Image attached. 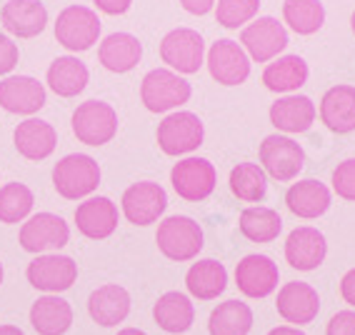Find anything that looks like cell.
<instances>
[{"label":"cell","mask_w":355,"mask_h":335,"mask_svg":"<svg viewBox=\"0 0 355 335\" xmlns=\"http://www.w3.org/2000/svg\"><path fill=\"white\" fill-rule=\"evenodd\" d=\"M205 63H208L210 78L220 85H243L250 76V58L245 48L230 38H220L210 45Z\"/></svg>","instance_id":"13"},{"label":"cell","mask_w":355,"mask_h":335,"mask_svg":"<svg viewBox=\"0 0 355 335\" xmlns=\"http://www.w3.org/2000/svg\"><path fill=\"white\" fill-rule=\"evenodd\" d=\"M153 318L158 323V328L165 330V333H185L196 323V305L191 303V298L185 293H163L158 298V303L153 305Z\"/></svg>","instance_id":"27"},{"label":"cell","mask_w":355,"mask_h":335,"mask_svg":"<svg viewBox=\"0 0 355 335\" xmlns=\"http://www.w3.org/2000/svg\"><path fill=\"white\" fill-rule=\"evenodd\" d=\"M238 228L253 243H270L275 241L283 230V218L278 210L266 208V205H250L238 218Z\"/></svg>","instance_id":"33"},{"label":"cell","mask_w":355,"mask_h":335,"mask_svg":"<svg viewBox=\"0 0 355 335\" xmlns=\"http://www.w3.org/2000/svg\"><path fill=\"white\" fill-rule=\"evenodd\" d=\"M180 6H183V10H188L191 15H205L213 10L216 0H180Z\"/></svg>","instance_id":"43"},{"label":"cell","mask_w":355,"mask_h":335,"mask_svg":"<svg viewBox=\"0 0 355 335\" xmlns=\"http://www.w3.org/2000/svg\"><path fill=\"white\" fill-rule=\"evenodd\" d=\"M241 43L248 58H253L255 63H270L288 48V31L275 18L263 15L243 28Z\"/></svg>","instance_id":"12"},{"label":"cell","mask_w":355,"mask_h":335,"mask_svg":"<svg viewBox=\"0 0 355 335\" xmlns=\"http://www.w3.org/2000/svg\"><path fill=\"white\" fill-rule=\"evenodd\" d=\"M70 126H73V133L80 143L101 148L110 143L118 133V113L110 103L93 98V101H85L76 108Z\"/></svg>","instance_id":"4"},{"label":"cell","mask_w":355,"mask_h":335,"mask_svg":"<svg viewBox=\"0 0 355 335\" xmlns=\"http://www.w3.org/2000/svg\"><path fill=\"white\" fill-rule=\"evenodd\" d=\"M260 168L266 175L275 178L278 183H288L300 175L305 168V151L288 135L273 133L260 143Z\"/></svg>","instance_id":"7"},{"label":"cell","mask_w":355,"mask_h":335,"mask_svg":"<svg viewBox=\"0 0 355 335\" xmlns=\"http://www.w3.org/2000/svg\"><path fill=\"white\" fill-rule=\"evenodd\" d=\"M278 283V263H273V258H268V255H245L235 266V285L248 298H268L270 293H275Z\"/></svg>","instance_id":"15"},{"label":"cell","mask_w":355,"mask_h":335,"mask_svg":"<svg viewBox=\"0 0 355 335\" xmlns=\"http://www.w3.org/2000/svg\"><path fill=\"white\" fill-rule=\"evenodd\" d=\"M118 335H148V333H143L140 328H123L118 330Z\"/></svg>","instance_id":"46"},{"label":"cell","mask_w":355,"mask_h":335,"mask_svg":"<svg viewBox=\"0 0 355 335\" xmlns=\"http://www.w3.org/2000/svg\"><path fill=\"white\" fill-rule=\"evenodd\" d=\"M13 143L23 158L45 160L48 155H53V151H55L58 133L48 121L28 118V121L18 123V128H15V133H13Z\"/></svg>","instance_id":"25"},{"label":"cell","mask_w":355,"mask_h":335,"mask_svg":"<svg viewBox=\"0 0 355 335\" xmlns=\"http://www.w3.org/2000/svg\"><path fill=\"white\" fill-rule=\"evenodd\" d=\"M0 285H3V263H0Z\"/></svg>","instance_id":"48"},{"label":"cell","mask_w":355,"mask_h":335,"mask_svg":"<svg viewBox=\"0 0 355 335\" xmlns=\"http://www.w3.org/2000/svg\"><path fill=\"white\" fill-rule=\"evenodd\" d=\"M70 241V228L68 223L55 213H38L31 215L23 228H20V248L28 253L45 255L53 250H60L63 246H68Z\"/></svg>","instance_id":"10"},{"label":"cell","mask_w":355,"mask_h":335,"mask_svg":"<svg viewBox=\"0 0 355 335\" xmlns=\"http://www.w3.org/2000/svg\"><path fill=\"white\" fill-rule=\"evenodd\" d=\"M28 283L35 291H43L48 295H58V293L73 288L78 280V263L70 255H58V253H45L35 255L28 263Z\"/></svg>","instance_id":"9"},{"label":"cell","mask_w":355,"mask_h":335,"mask_svg":"<svg viewBox=\"0 0 355 335\" xmlns=\"http://www.w3.org/2000/svg\"><path fill=\"white\" fill-rule=\"evenodd\" d=\"M328 255V243L325 235L318 228L311 225H300V228L291 230L286 241V260L288 266L295 270H315Z\"/></svg>","instance_id":"19"},{"label":"cell","mask_w":355,"mask_h":335,"mask_svg":"<svg viewBox=\"0 0 355 335\" xmlns=\"http://www.w3.org/2000/svg\"><path fill=\"white\" fill-rule=\"evenodd\" d=\"M308 63L300 55H283L263 70V83L273 93H295L308 83Z\"/></svg>","instance_id":"31"},{"label":"cell","mask_w":355,"mask_h":335,"mask_svg":"<svg viewBox=\"0 0 355 335\" xmlns=\"http://www.w3.org/2000/svg\"><path fill=\"white\" fill-rule=\"evenodd\" d=\"M191 83L168 68L150 70L140 83V101L150 113H171L191 101Z\"/></svg>","instance_id":"2"},{"label":"cell","mask_w":355,"mask_h":335,"mask_svg":"<svg viewBox=\"0 0 355 335\" xmlns=\"http://www.w3.org/2000/svg\"><path fill=\"white\" fill-rule=\"evenodd\" d=\"M118 205L110 198L98 196L83 200L76 208V225L78 233L90 241H105L118 228Z\"/></svg>","instance_id":"18"},{"label":"cell","mask_w":355,"mask_h":335,"mask_svg":"<svg viewBox=\"0 0 355 335\" xmlns=\"http://www.w3.org/2000/svg\"><path fill=\"white\" fill-rule=\"evenodd\" d=\"M88 313L98 325L113 328V325L125 320L128 313H130V293L118 283L101 285L98 291L90 293Z\"/></svg>","instance_id":"23"},{"label":"cell","mask_w":355,"mask_h":335,"mask_svg":"<svg viewBox=\"0 0 355 335\" xmlns=\"http://www.w3.org/2000/svg\"><path fill=\"white\" fill-rule=\"evenodd\" d=\"M350 28H353V33H355V13L350 15Z\"/></svg>","instance_id":"47"},{"label":"cell","mask_w":355,"mask_h":335,"mask_svg":"<svg viewBox=\"0 0 355 335\" xmlns=\"http://www.w3.org/2000/svg\"><path fill=\"white\" fill-rule=\"evenodd\" d=\"M286 205L293 215H298L303 221L320 218L330 208V188L320 180H298L293 183L286 193Z\"/></svg>","instance_id":"26"},{"label":"cell","mask_w":355,"mask_h":335,"mask_svg":"<svg viewBox=\"0 0 355 335\" xmlns=\"http://www.w3.org/2000/svg\"><path fill=\"white\" fill-rule=\"evenodd\" d=\"M171 183L178 196L188 203H200L213 196L218 183L216 165L205 158H183L173 165Z\"/></svg>","instance_id":"11"},{"label":"cell","mask_w":355,"mask_h":335,"mask_svg":"<svg viewBox=\"0 0 355 335\" xmlns=\"http://www.w3.org/2000/svg\"><path fill=\"white\" fill-rule=\"evenodd\" d=\"M253 328V310L243 300H225L208 318L210 335H248Z\"/></svg>","instance_id":"32"},{"label":"cell","mask_w":355,"mask_h":335,"mask_svg":"<svg viewBox=\"0 0 355 335\" xmlns=\"http://www.w3.org/2000/svg\"><path fill=\"white\" fill-rule=\"evenodd\" d=\"M268 335H305L300 328H295V325H278V328H273Z\"/></svg>","instance_id":"44"},{"label":"cell","mask_w":355,"mask_h":335,"mask_svg":"<svg viewBox=\"0 0 355 335\" xmlns=\"http://www.w3.org/2000/svg\"><path fill=\"white\" fill-rule=\"evenodd\" d=\"M31 325L38 335H63L73 325V308L60 295H43L31 308Z\"/></svg>","instance_id":"28"},{"label":"cell","mask_w":355,"mask_h":335,"mask_svg":"<svg viewBox=\"0 0 355 335\" xmlns=\"http://www.w3.org/2000/svg\"><path fill=\"white\" fill-rule=\"evenodd\" d=\"M330 183H333V190L338 193V198H343V200H355V158L338 163Z\"/></svg>","instance_id":"38"},{"label":"cell","mask_w":355,"mask_h":335,"mask_svg":"<svg viewBox=\"0 0 355 335\" xmlns=\"http://www.w3.org/2000/svg\"><path fill=\"white\" fill-rule=\"evenodd\" d=\"M320 121L338 135L355 130V85H333L320 101Z\"/></svg>","instance_id":"21"},{"label":"cell","mask_w":355,"mask_h":335,"mask_svg":"<svg viewBox=\"0 0 355 335\" xmlns=\"http://www.w3.org/2000/svg\"><path fill=\"white\" fill-rule=\"evenodd\" d=\"M185 288L198 300H216L228 288V270L213 258L198 260L185 273Z\"/></svg>","instance_id":"29"},{"label":"cell","mask_w":355,"mask_h":335,"mask_svg":"<svg viewBox=\"0 0 355 335\" xmlns=\"http://www.w3.org/2000/svg\"><path fill=\"white\" fill-rule=\"evenodd\" d=\"M18 60H20L18 45L8 38L6 33H0V76H8L18 65Z\"/></svg>","instance_id":"39"},{"label":"cell","mask_w":355,"mask_h":335,"mask_svg":"<svg viewBox=\"0 0 355 335\" xmlns=\"http://www.w3.org/2000/svg\"><path fill=\"white\" fill-rule=\"evenodd\" d=\"M160 58L178 76H193L205 63L203 35L193 28H175L160 40Z\"/></svg>","instance_id":"8"},{"label":"cell","mask_w":355,"mask_h":335,"mask_svg":"<svg viewBox=\"0 0 355 335\" xmlns=\"http://www.w3.org/2000/svg\"><path fill=\"white\" fill-rule=\"evenodd\" d=\"M101 38V18L93 8L68 6L55 18V40L70 53L90 51Z\"/></svg>","instance_id":"5"},{"label":"cell","mask_w":355,"mask_h":335,"mask_svg":"<svg viewBox=\"0 0 355 335\" xmlns=\"http://www.w3.org/2000/svg\"><path fill=\"white\" fill-rule=\"evenodd\" d=\"M53 185L65 200H80L101 185V165L85 153H70L53 168Z\"/></svg>","instance_id":"1"},{"label":"cell","mask_w":355,"mask_h":335,"mask_svg":"<svg viewBox=\"0 0 355 335\" xmlns=\"http://www.w3.org/2000/svg\"><path fill=\"white\" fill-rule=\"evenodd\" d=\"M123 215L133 225H150L158 223V218L168 208V196L165 188L153 180H140L133 183L123 193Z\"/></svg>","instance_id":"14"},{"label":"cell","mask_w":355,"mask_h":335,"mask_svg":"<svg viewBox=\"0 0 355 335\" xmlns=\"http://www.w3.org/2000/svg\"><path fill=\"white\" fill-rule=\"evenodd\" d=\"M93 3H96V8L101 13H108V15H123L133 6V0H93Z\"/></svg>","instance_id":"41"},{"label":"cell","mask_w":355,"mask_h":335,"mask_svg":"<svg viewBox=\"0 0 355 335\" xmlns=\"http://www.w3.org/2000/svg\"><path fill=\"white\" fill-rule=\"evenodd\" d=\"M283 20L293 33L313 35L323 28L325 8L320 0H286L283 3Z\"/></svg>","instance_id":"35"},{"label":"cell","mask_w":355,"mask_h":335,"mask_svg":"<svg viewBox=\"0 0 355 335\" xmlns=\"http://www.w3.org/2000/svg\"><path fill=\"white\" fill-rule=\"evenodd\" d=\"M155 243L165 258L185 263L198 258V253L203 250V228L191 215H171L158 225Z\"/></svg>","instance_id":"3"},{"label":"cell","mask_w":355,"mask_h":335,"mask_svg":"<svg viewBox=\"0 0 355 335\" xmlns=\"http://www.w3.org/2000/svg\"><path fill=\"white\" fill-rule=\"evenodd\" d=\"M340 295H343V300L350 305V308H355V268H350V270L343 275Z\"/></svg>","instance_id":"42"},{"label":"cell","mask_w":355,"mask_h":335,"mask_svg":"<svg viewBox=\"0 0 355 335\" xmlns=\"http://www.w3.org/2000/svg\"><path fill=\"white\" fill-rule=\"evenodd\" d=\"M260 0H218L216 20L228 31H238L245 23H253L258 15Z\"/></svg>","instance_id":"37"},{"label":"cell","mask_w":355,"mask_h":335,"mask_svg":"<svg viewBox=\"0 0 355 335\" xmlns=\"http://www.w3.org/2000/svg\"><path fill=\"white\" fill-rule=\"evenodd\" d=\"M155 138H158V148L165 155H188L203 146L205 128L196 113L178 110V113L165 115Z\"/></svg>","instance_id":"6"},{"label":"cell","mask_w":355,"mask_h":335,"mask_svg":"<svg viewBox=\"0 0 355 335\" xmlns=\"http://www.w3.org/2000/svg\"><path fill=\"white\" fill-rule=\"evenodd\" d=\"M325 335H355V310H340L328 320Z\"/></svg>","instance_id":"40"},{"label":"cell","mask_w":355,"mask_h":335,"mask_svg":"<svg viewBox=\"0 0 355 335\" xmlns=\"http://www.w3.org/2000/svg\"><path fill=\"white\" fill-rule=\"evenodd\" d=\"M0 108L15 115H35L45 108V85L31 76L0 80Z\"/></svg>","instance_id":"17"},{"label":"cell","mask_w":355,"mask_h":335,"mask_svg":"<svg viewBox=\"0 0 355 335\" xmlns=\"http://www.w3.org/2000/svg\"><path fill=\"white\" fill-rule=\"evenodd\" d=\"M143 58V43L133 33H110L101 40L98 60L110 73H130Z\"/></svg>","instance_id":"24"},{"label":"cell","mask_w":355,"mask_h":335,"mask_svg":"<svg viewBox=\"0 0 355 335\" xmlns=\"http://www.w3.org/2000/svg\"><path fill=\"white\" fill-rule=\"evenodd\" d=\"M88 80H90L88 68L76 55L55 58L51 63V68H48V76H45L48 88L55 95H60V98H76L78 93L85 90Z\"/></svg>","instance_id":"30"},{"label":"cell","mask_w":355,"mask_h":335,"mask_svg":"<svg viewBox=\"0 0 355 335\" xmlns=\"http://www.w3.org/2000/svg\"><path fill=\"white\" fill-rule=\"evenodd\" d=\"M0 23L15 38H35L48 26V10L40 0H8L0 10Z\"/></svg>","instance_id":"20"},{"label":"cell","mask_w":355,"mask_h":335,"mask_svg":"<svg viewBox=\"0 0 355 335\" xmlns=\"http://www.w3.org/2000/svg\"><path fill=\"white\" fill-rule=\"evenodd\" d=\"M0 335H26L18 325H0Z\"/></svg>","instance_id":"45"},{"label":"cell","mask_w":355,"mask_h":335,"mask_svg":"<svg viewBox=\"0 0 355 335\" xmlns=\"http://www.w3.org/2000/svg\"><path fill=\"white\" fill-rule=\"evenodd\" d=\"M275 308H278V316L283 320L300 328V325H308V323H313L318 318V313H320V295H318V291L311 283L293 280V283H286L278 291Z\"/></svg>","instance_id":"16"},{"label":"cell","mask_w":355,"mask_h":335,"mask_svg":"<svg viewBox=\"0 0 355 335\" xmlns=\"http://www.w3.org/2000/svg\"><path fill=\"white\" fill-rule=\"evenodd\" d=\"M270 123L283 133H305L315 123V103L308 95H283L270 105Z\"/></svg>","instance_id":"22"},{"label":"cell","mask_w":355,"mask_h":335,"mask_svg":"<svg viewBox=\"0 0 355 335\" xmlns=\"http://www.w3.org/2000/svg\"><path fill=\"white\" fill-rule=\"evenodd\" d=\"M230 190L243 203H260L268 193V175L258 163H238L230 171Z\"/></svg>","instance_id":"34"},{"label":"cell","mask_w":355,"mask_h":335,"mask_svg":"<svg viewBox=\"0 0 355 335\" xmlns=\"http://www.w3.org/2000/svg\"><path fill=\"white\" fill-rule=\"evenodd\" d=\"M33 190L26 183H8L0 188V223H23L33 210Z\"/></svg>","instance_id":"36"}]
</instances>
